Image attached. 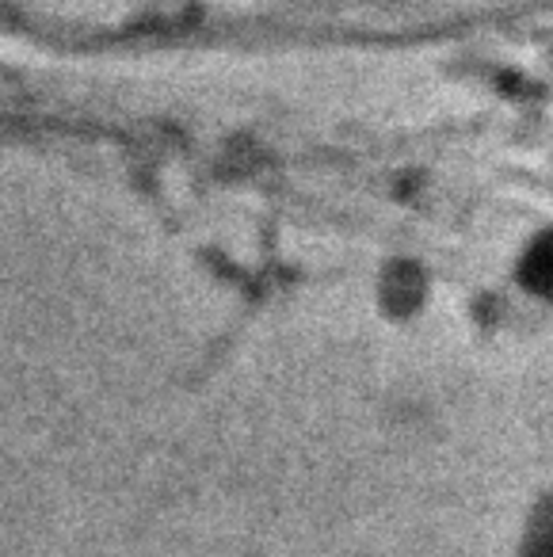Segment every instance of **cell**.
Wrapping results in <instances>:
<instances>
[{
  "label": "cell",
  "instance_id": "obj_1",
  "mask_svg": "<svg viewBox=\"0 0 553 557\" xmlns=\"http://www.w3.org/2000/svg\"><path fill=\"white\" fill-rule=\"evenodd\" d=\"M523 283L534 295H553V233L527 252V260H523Z\"/></svg>",
  "mask_w": 553,
  "mask_h": 557
}]
</instances>
